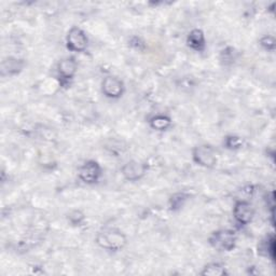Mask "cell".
<instances>
[{
  "label": "cell",
  "mask_w": 276,
  "mask_h": 276,
  "mask_svg": "<svg viewBox=\"0 0 276 276\" xmlns=\"http://www.w3.org/2000/svg\"><path fill=\"white\" fill-rule=\"evenodd\" d=\"M24 67V62L13 58H9L2 63V76H12L22 70Z\"/></svg>",
  "instance_id": "30bf717a"
},
{
  "label": "cell",
  "mask_w": 276,
  "mask_h": 276,
  "mask_svg": "<svg viewBox=\"0 0 276 276\" xmlns=\"http://www.w3.org/2000/svg\"><path fill=\"white\" fill-rule=\"evenodd\" d=\"M260 45L269 51H274L275 49V39L272 36H264L260 39Z\"/></svg>",
  "instance_id": "e0dca14e"
},
{
  "label": "cell",
  "mask_w": 276,
  "mask_h": 276,
  "mask_svg": "<svg viewBox=\"0 0 276 276\" xmlns=\"http://www.w3.org/2000/svg\"><path fill=\"white\" fill-rule=\"evenodd\" d=\"M187 43L194 51H203L205 49V37L201 29H193L187 38Z\"/></svg>",
  "instance_id": "8fae6325"
},
{
  "label": "cell",
  "mask_w": 276,
  "mask_h": 276,
  "mask_svg": "<svg viewBox=\"0 0 276 276\" xmlns=\"http://www.w3.org/2000/svg\"><path fill=\"white\" fill-rule=\"evenodd\" d=\"M171 124H172L171 118L164 115H158L156 117L151 118L150 120V126L153 130H157V131L168 130L171 126Z\"/></svg>",
  "instance_id": "7c38bea8"
},
{
  "label": "cell",
  "mask_w": 276,
  "mask_h": 276,
  "mask_svg": "<svg viewBox=\"0 0 276 276\" xmlns=\"http://www.w3.org/2000/svg\"><path fill=\"white\" fill-rule=\"evenodd\" d=\"M68 50L72 52H82L87 47V37L85 32L79 27H72L66 37Z\"/></svg>",
  "instance_id": "277c9868"
},
{
  "label": "cell",
  "mask_w": 276,
  "mask_h": 276,
  "mask_svg": "<svg viewBox=\"0 0 276 276\" xmlns=\"http://www.w3.org/2000/svg\"><path fill=\"white\" fill-rule=\"evenodd\" d=\"M193 160L196 164L204 168H214L217 163L216 151L212 146H197L193 150Z\"/></svg>",
  "instance_id": "3957f363"
},
{
  "label": "cell",
  "mask_w": 276,
  "mask_h": 276,
  "mask_svg": "<svg viewBox=\"0 0 276 276\" xmlns=\"http://www.w3.org/2000/svg\"><path fill=\"white\" fill-rule=\"evenodd\" d=\"M201 274L204 276H224V275H227L228 273L222 264L213 262V263L207 264V266L203 269Z\"/></svg>",
  "instance_id": "4fadbf2b"
},
{
  "label": "cell",
  "mask_w": 276,
  "mask_h": 276,
  "mask_svg": "<svg viewBox=\"0 0 276 276\" xmlns=\"http://www.w3.org/2000/svg\"><path fill=\"white\" fill-rule=\"evenodd\" d=\"M69 219H70V222H71L73 225H80V224L83 222L84 216H83L80 212L76 211V212H73V213L70 214Z\"/></svg>",
  "instance_id": "ac0fdd59"
},
{
  "label": "cell",
  "mask_w": 276,
  "mask_h": 276,
  "mask_svg": "<svg viewBox=\"0 0 276 276\" xmlns=\"http://www.w3.org/2000/svg\"><path fill=\"white\" fill-rule=\"evenodd\" d=\"M102 170L99 164L95 161L85 162L79 170V178L85 183H95L101 177Z\"/></svg>",
  "instance_id": "8992f818"
},
{
  "label": "cell",
  "mask_w": 276,
  "mask_h": 276,
  "mask_svg": "<svg viewBox=\"0 0 276 276\" xmlns=\"http://www.w3.org/2000/svg\"><path fill=\"white\" fill-rule=\"evenodd\" d=\"M77 71V63L75 59L67 58L64 59L59 64V73L63 82H68L73 78Z\"/></svg>",
  "instance_id": "9c48e42d"
},
{
  "label": "cell",
  "mask_w": 276,
  "mask_h": 276,
  "mask_svg": "<svg viewBox=\"0 0 276 276\" xmlns=\"http://www.w3.org/2000/svg\"><path fill=\"white\" fill-rule=\"evenodd\" d=\"M231 52H228V49L226 50V51H224L223 52V61H225V63L227 64L228 62H230V63H232V62H234V55H235V52H234V50L233 49H231L230 50Z\"/></svg>",
  "instance_id": "d6986e66"
},
{
  "label": "cell",
  "mask_w": 276,
  "mask_h": 276,
  "mask_svg": "<svg viewBox=\"0 0 276 276\" xmlns=\"http://www.w3.org/2000/svg\"><path fill=\"white\" fill-rule=\"evenodd\" d=\"M126 236L118 229H105L96 235V243L99 247L107 250L118 251L126 245Z\"/></svg>",
  "instance_id": "6da1fadb"
},
{
  "label": "cell",
  "mask_w": 276,
  "mask_h": 276,
  "mask_svg": "<svg viewBox=\"0 0 276 276\" xmlns=\"http://www.w3.org/2000/svg\"><path fill=\"white\" fill-rule=\"evenodd\" d=\"M123 177L128 181H137L147 173V164L139 161H130L121 169Z\"/></svg>",
  "instance_id": "5b68a950"
},
{
  "label": "cell",
  "mask_w": 276,
  "mask_h": 276,
  "mask_svg": "<svg viewBox=\"0 0 276 276\" xmlns=\"http://www.w3.org/2000/svg\"><path fill=\"white\" fill-rule=\"evenodd\" d=\"M259 252L261 255L264 256H270L272 259L274 258V252H275V246H274V237L271 236V238H267L266 241H263L261 243V245L259 246Z\"/></svg>",
  "instance_id": "5bb4252c"
},
{
  "label": "cell",
  "mask_w": 276,
  "mask_h": 276,
  "mask_svg": "<svg viewBox=\"0 0 276 276\" xmlns=\"http://www.w3.org/2000/svg\"><path fill=\"white\" fill-rule=\"evenodd\" d=\"M253 214L255 212H253V208L249 202L244 200L236 202L233 209V215L240 225H248L251 222Z\"/></svg>",
  "instance_id": "ba28073f"
},
{
  "label": "cell",
  "mask_w": 276,
  "mask_h": 276,
  "mask_svg": "<svg viewBox=\"0 0 276 276\" xmlns=\"http://www.w3.org/2000/svg\"><path fill=\"white\" fill-rule=\"evenodd\" d=\"M188 200V195L183 192H180V193H176L174 194L171 200H170V206H171V209L172 211H178V209H180L185 202Z\"/></svg>",
  "instance_id": "9a60e30c"
},
{
  "label": "cell",
  "mask_w": 276,
  "mask_h": 276,
  "mask_svg": "<svg viewBox=\"0 0 276 276\" xmlns=\"http://www.w3.org/2000/svg\"><path fill=\"white\" fill-rule=\"evenodd\" d=\"M226 146L232 150L240 149L243 146V140L238 136H228L226 138Z\"/></svg>",
  "instance_id": "2e32d148"
},
{
  "label": "cell",
  "mask_w": 276,
  "mask_h": 276,
  "mask_svg": "<svg viewBox=\"0 0 276 276\" xmlns=\"http://www.w3.org/2000/svg\"><path fill=\"white\" fill-rule=\"evenodd\" d=\"M102 90L109 98H119L124 92V84L117 77H106L102 84Z\"/></svg>",
  "instance_id": "52a82bcc"
},
{
  "label": "cell",
  "mask_w": 276,
  "mask_h": 276,
  "mask_svg": "<svg viewBox=\"0 0 276 276\" xmlns=\"http://www.w3.org/2000/svg\"><path fill=\"white\" fill-rule=\"evenodd\" d=\"M236 235L231 230H219L209 237V244L220 251H230L235 247Z\"/></svg>",
  "instance_id": "7a4b0ae2"
}]
</instances>
